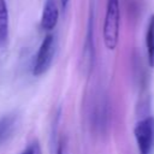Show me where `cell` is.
<instances>
[{
  "mask_svg": "<svg viewBox=\"0 0 154 154\" xmlns=\"http://www.w3.org/2000/svg\"><path fill=\"white\" fill-rule=\"evenodd\" d=\"M120 25L119 0H107L106 16L103 22V42L108 49H114L118 45Z\"/></svg>",
  "mask_w": 154,
  "mask_h": 154,
  "instance_id": "cell-1",
  "label": "cell"
},
{
  "mask_svg": "<svg viewBox=\"0 0 154 154\" xmlns=\"http://www.w3.org/2000/svg\"><path fill=\"white\" fill-rule=\"evenodd\" d=\"M54 53H55V37L54 35L48 34L45 36L35 57L34 70H32L35 76H41L48 71V69L52 65Z\"/></svg>",
  "mask_w": 154,
  "mask_h": 154,
  "instance_id": "cell-2",
  "label": "cell"
},
{
  "mask_svg": "<svg viewBox=\"0 0 154 154\" xmlns=\"http://www.w3.org/2000/svg\"><path fill=\"white\" fill-rule=\"evenodd\" d=\"M140 154H150L154 147V118L148 117L140 120L134 129Z\"/></svg>",
  "mask_w": 154,
  "mask_h": 154,
  "instance_id": "cell-3",
  "label": "cell"
},
{
  "mask_svg": "<svg viewBox=\"0 0 154 154\" xmlns=\"http://www.w3.org/2000/svg\"><path fill=\"white\" fill-rule=\"evenodd\" d=\"M59 19V8L55 0H46L41 16V26L42 29L51 31L55 28Z\"/></svg>",
  "mask_w": 154,
  "mask_h": 154,
  "instance_id": "cell-4",
  "label": "cell"
},
{
  "mask_svg": "<svg viewBox=\"0 0 154 154\" xmlns=\"http://www.w3.org/2000/svg\"><path fill=\"white\" fill-rule=\"evenodd\" d=\"M93 63H94V38H93V17H90L83 54H82V67L87 73H89L90 70L93 69Z\"/></svg>",
  "mask_w": 154,
  "mask_h": 154,
  "instance_id": "cell-5",
  "label": "cell"
},
{
  "mask_svg": "<svg viewBox=\"0 0 154 154\" xmlns=\"http://www.w3.org/2000/svg\"><path fill=\"white\" fill-rule=\"evenodd\" d=\"M8 41V10L6 0H0V48Z\"/></svg>",
  "mask_w": 154,
  "mask_h": 154,
  "instance_id": "cell-6",
  "label": "cell"
},
{
  "mask_svg": "<svg viewBox=\"0 0 154 154\" xmlns=\"http://www.w3.org/2000/svg\"><path fill=\"white\" fill-rule=\"evenodd\" d=\"M146 48H147V58L150 67H154V14L150 16L147 26L146 34Z\"/></svg>",
  "mask_w": 154,
  "mask_h": 154,
  "instance_id": "cell-7",
  "label": "cell"
},
{
  "mask_svg": "<svg viewBox=\"0 0 154 154\" xmlns=\"http://www.w3.org/2000/svg\"><path fill=\"white\" fill-rule=\"evenodd\" d=\"M14 123V117L6 116L2 119H0V141L8 136V132H11V129Z\"/></svg>",
  "mask_w": 154,
  "mask_h": 154,
  "instance_id": "cell-8",
  "label": "cell"
},
{
  "mask_svg": "<svg viewBox=\"0 0 154 154\" xmlns=\"http://www.w3.org/2000/svg\"><path fill=\"white\" fill-rule=\"evenodd\" d=\"M20 154H40V150L36 144H31L28 148H25Z\"/></svg>",
  "mask_w": 154,
  "mask_h": 154,
  "instance_id": "cell-9",
  "label": "cell"
},
{
  "mask_svg": "<svg viewBox=\"0 0 154 154\" xmlns=\"http://www.w3.org/2000/svg\"><path fill=\"white\" fill-rule=\"evenodd\" d=\"M69 1H70V0H60V2H61V7H63V10H65V8H66V6L69 5Z\"/></svg>",
  "mask_w": 154,
  "mask_h": 154,
  "instance_id": "cell-10",
  "label": "cell"
},
{
  "mask_svg": "<svg viewBox=\"0 0 154 154\" xmlns=\"http://www.w3.org/2000/svg\"><path fill=\"white\" fill-rule=\"evenodd\" d=\"M59 154H61V153H60V152H59Z\"/></svg>",
  "mask_w": 154,
  "mask_h": 154,
  "instance_id": "cell-11",
  "label": "cell"
}]
</instances>
